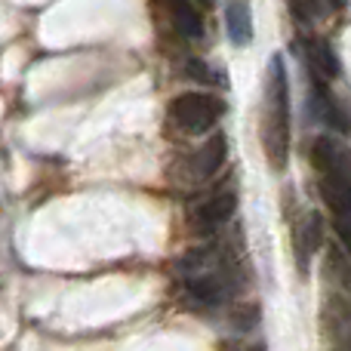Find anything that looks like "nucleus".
I'll list each match as a JSON object with an SVG mask.
<instances>
[{
    "mask_svg": "<svg viewBox=\"0 0 351 351\" xmlns=\"http://www.w3.org/2000/svg\"><path fill=\"white\" fill-rule=\"evenodd\" d=\"M176 280H179L185 302L194 308H216L231 296V259L222 247H197L182 253L173 262Z\"/></svg>",
    "mask_w": 351,
    "mask_h": 351,
    "instance_id": "1",
    "label": "nucleus"
},
{
    "mask_svg": "<svg viewBox=\"0 0 351 351\" xmlns=\"http://www.w3.org/2000/svg\"><path fill=\"white\" fill-rule=\"evenodd\" d=\"M262 152L274 173L290 158V86H287L284 59L274 56L265 77V105H262Z\"/></svg>",
    "mask_w": 351,
    "mask_h": 351,
    "instance_id": "2",
    "label": "nucleus"
},
{
    "mask_svg": "<svg viewBox=\"0 0 351 351\" xmlns=\"http://www.w3.org/2000/svg\"><path fill=\"white\" fill-rule=\"evenodd\" d=\"M311 164L321 176V194L333 219H351V152L330 136H317L311 142Z\"/></svg>",
    "mask_w": 351,
    "mask_h": 351,
    "instance_id": "3",
    "label": "nucleus"
},
{
    "mask_svg": "<svg viewBox=\"0 0 351 351\" xmlns=\"http://www.w3.org/2000/svg\"><path fill=\"white\" fill-rule=\"evenodd\" d=\"M225 117V99L213 96V93L188 90L176 96L167 105L164 117V133L170 139H191V136H206L219 127Z\"/></svg>",
    "mask_w": 351,
    "mask_h": 351,
    "instance_id": "4",
    "label": "nucleus"
},
{
    "mask_svg": "<svg viewBox=\"0 0 351 351\" xmlns=\"http://www.w3.org/2000/svg\"><path fill=\"white\" fill-rule=\"evenodd\" d=\"M225 158H228V139H225L219 130H213L204 145L176 160L170 170H167V179L179 188H197L222 170Z\"/></svg>",
    "mask_w": 351,
    "mask_h": 351,
    "instance_id": "5",
    "label": "nucleus"
},
{
    "mask_svg": "<svg viewBox=\"0 0 351 351\" xmlns=\"http://www.w3.org/2000/svg\"><path fill=\"white\" fill-rule=\"evenodd\" d=\"M237 210V191L225 188V191H216L213 197H206L204 204H197L188 216V231L194 237H213L225 222H231Z\"/></svg>",
    "mask_w": 351,
    "mask_h": 351,
    "instance_id": "6",
    "label": "nucleus"
},
{
    "mask_svg": "<svg viewBox=\"0 0 351 351\" xmlns=\"http://www.w3.org/2000/svg\"><path fill=\"white\" fill-rule=\"evenodd\" d=\"M154 3L170 19V25L179 37H185V40L204 37V16L197 10V0H154Z\"/></svg>",
    "mask_w": 351,
    "mask_h": 351,
    "instance_id": "7",
    "label": "nucleus"
},
{
    "mask_svg": "<svg viewBox=\"0 0 351 351\" xmlns=\"http://www.w3.org/2000/svg\"><path fill=\"white\" fill-rule=\"evenodd\" d=\"M311 80H315V86H311V111H315V117L327 123L330 130H336V133H351V117L333 99V93L327 90V80L315 77V74H311Z\"/></svg>",
    "mask_w": 351,
    "mask_h": 351,
    "instance_id": "8",
    "label": "nucleus"
},
{
    "mask_svg": "<svg viewBox=\"0 0 351 351\" xmlns=\"http://www.w3.org/2000/svg\"><path fill=\"white\" fill-rule=\"evenodd\" d=\"M299 53H302L305 65H308V71L315 74V77H336L339 74V62H336V53L330 49L327 40H321V37H302L299 40Z\"/></svg>",
    "mask_w": 351,
    "mask_h": 351,
    "instance_id": "9",
    "label": "nucleus"
},
{
    "mask_svg": "<svg viewBox=\"0 0 351 351\" xmlns=\"http://www.w3.org/2000/svg\"><path fill=\"white\" fill-rule=\"evenodd\" d=\"M225 31L234 47H250L253 40V12L247 0H228L225 3Z\"/></svg>",
    "mask_w": 351,
    "mask_h": 351,
    "instance_id": "10",
    "label": "nucleus"
},
{
    "mask_svg": "<svg viewBox=\"0 0 351 351\" xmlns=\"http://www.w3.org/2000/svg\"><path fill=\"white\" fill-rule=\"evenodd\" d=\"M287 10H290L293 22L311 25L317 16H321V0H287Z\"/></svg>",
    "mask_w": 351,
    "mask_h": 351,
    "instance_id": "11",
    "label": "nucleus"
},
{
    "mask_svg": "<svg viewBox=\"0 0 351 351\" xmlns=\"http://www.w3.org/2000/svg\"><path fill=\"white\" fill-rule=\"evenodd\" d=\"M333 228H336V234H339L342 247H346V253L351 259V219H333Z\"/></svg>",
    "mask_w": 351,
    "mask_h": 351,
    "instance_id": "12",
    "label": "nucleus"
},
{
    "mask_svg": "<svg viewBox=\"0 0 351 351\" xmlns=\"http://www.w3.org/2000/svg\"><path fill=\"white\" fill-rule=\"evenodd\" d=\"M247 351H265V346H253V348H247Z\"/></svg>",
    "mask_w": 351,
    "mask_h": 351,
    "instance_id": "13",
    "label": "nucleus"
},
{
    "mask_svg": "<svg viewBox=\"0 0 351 351\" xmlns=\"http://www.w3.org/2000/svg\"><path fill=\"white\" fill-rule=\"evenodd\" d=\"M339 351H351V346H348V348H339Z\"/></svg>",
    "mask_w": 351,
    "mask_h": 351,
    "instance_id": "14",
    "label": "nucleus"
}]
</instances>
